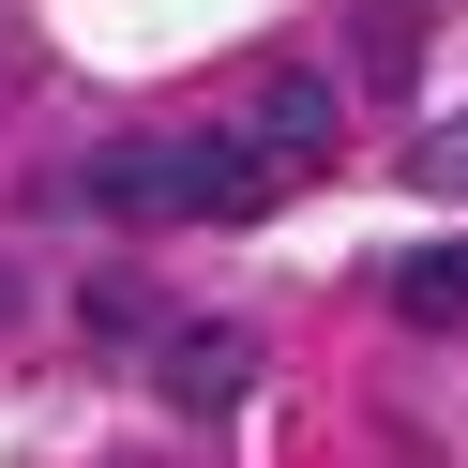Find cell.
<instances>
[{
    "label": "cell",
    "instance_id": "6da1fadb",
    "mask_svg": "<svg viewBox=\"0 0 468 468\" xmlns=\"http://www.w3.org/2000/svg\"><path fill=\"white\" fill-rule=\"evenodd\" d=\"M227 122H242V152H257V166H272V182H287V197H303V182H317V166H333V152H347V91H333V76H317V61H272V76H257V91H242V106H227Z\"/></svg>",
    "mask_w": 468,
    "mask_h": 468
},
{
    "label": "cell",
    "instance_id": "7a4b0ae2",
    "mask_svg": "<svg viewBox=\"0 0 468 468\" xmlns=\"http://www.w3.org/2000/svg\"><path fill=\"white\" fill-rule=\"evenodd\" d=\"M76 212H106V227H182L197 212V136H106V152H76Z\"/></svg>",
    "mask_w": 468,
    "mask_h": 468
},
{
    "label": "cell",
    "instance_id": "3957f363",
    "mask_svg": "<svg viewBox=\"0 0 468 468\" xmlns=\"http://www.w3.org/2000/svg\"><path fill=\"white\" fill-rule=\"evenodd\" d=\"M152 393L182 408V423H227V408L257 393V347L227 333V317H197V333H166V347H152Z\"/></svg>",
    "mask_w": 468,
    "mask_h": 468
},
{
    "label": "cell",
    "instance_id": "277c9868",
    "mask_svg": "<svg viewBox=\"0 0 468 468\" xmlns=\"http://www.w3.org/2000/svg\"><path fill=\"white\" fill-rule=\"evenodd\" d=\"M393 303H408V317H468V242H423V257L393 272Z\"/></svg>",
    "mask_w": 468,
    "mask_h": 468
},
{
    "label": "cell",
    "instance_id": "5b68a950",
    "mask_svg": "<svg viewBox=\"0 0 468 468\" xmlns=\"http://www.w3.org/2000/svg\"><path fill=\"white\" fill-rule=\"evenodd\" d=\"M408 182H423V197H468V106H438V122H423V152H408Z\"/></svg>",
    "mask_w": 468,
    "mask_h": 468
},
{
    "label": "cell",
    "instance_id": "8992f818",
    "mask_svg": "<svg viewBox=\"0 0 468 468\" xmlns=\"http://www.w3.org/2000/svg\"><path fill=\"white\" fill-rule=\"evenodd\" d=\"M0 303H16V272H0Z\"/></svg>",
    "mask_w": 468,
    "mask_h": 468
}]
</instances>
